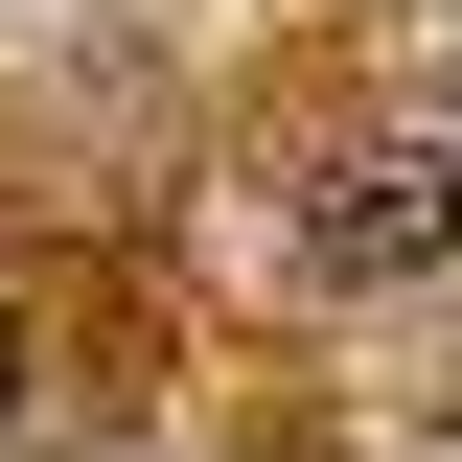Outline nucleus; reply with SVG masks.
Listing matches in <instances>:
<instances>
[{"mask_svg":"<svg viewBox=\"0 0 462 462\" xmlns=\"http://www.w3.org/2000/svg\"><path fill=\"white\" fill-rule=\"evenodd\" d=\"M300 254H324V278H439V254H462V139L324 162V185H300Z\"/></svg>","mask_w":462,"mask_h":462,"instance_id":"obj_1","label":"nucleus"},{"mask_svg":"<svg viewBox=\"0 0 462 462\" xmlns=\"http://www.w3.org/2000/svg\"><path fill=\"white\" fill-rule=\"evenodd\" d=\"M0 439H23V324H0Z\"/></svg>","mask_w":462,"mask_h":462,"instance_id":"obj_2","label":"nucleus"}]
</instances>
